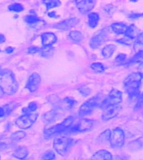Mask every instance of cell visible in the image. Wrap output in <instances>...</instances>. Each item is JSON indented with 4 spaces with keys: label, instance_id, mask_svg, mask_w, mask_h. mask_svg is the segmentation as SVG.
I'll return each mask as SVG.
<instances>
[{
    "label": "cell",
    "instance_id": "1",
    "mask_svg": "<svg viewBox=\"0 0 143 160\" xmlns=\"http://www.w3.org/2000/svg\"><path fill=\"white\" fill-rule=\"evenodd\" d=\"M142 78L143 74L141 72H135L128 75L123 81V87L126 92L131 100H136L137 103L142 96L139 91Z\"/></svg>",
    "mask_w": 143,
    "mask_h": 160
},
{
    "label": "cell",
    "instance_id": "2",
    "mask_svg": "<svg viewBox=\"0 0 143 160\" xmlns=\"http://www.w3.org/2000/svg\"><path fill=\"white\" fill-rule=\"evenodd\" d=\"M18 83L12 71L0 70V89L7 95H14L18 90Z\"/></svg>",
    "mask_w": 143,
    "mask_h": 160
},
{
    "label": "cell",
    "instance_id": "3",
    "mask_svg": "<svg viewBox=\"0 0 143 160\" xmlns=\"http://www.w3.org/2000/svg\"><path fill=\"white\" fill-rule=\"evenodd\" d=\"M102 100L101 96L100 95H96L87 100L81 105L79 109V116L83 117L91 114L95 109L100 107Z\"/></svg>",
    "mask_w": 143,
    "mask_h": 160
},
{
    "label": "cell",
    "instance_id": "4",
    "mask_svg": "<svg viewBox=\"0 0 143 160\" xmlns=\"http://www.w3.org/2000/svg\"><path fill=\"white\" fill-rule=\"evenodd\" d=\"M75 118L73 116H69L64 119L61 123L54 125L49 128H46L44 130L45 137H51L57 133L66 132L69 128L73 125Z\"/></svg>",
    "mask_w": 143,
    "mask_h": 160
},
{
    "label": "cell",
    "instance_id": "5",
    "mask_svg": "<svg viewBox=\"0 0 143 160\" xmlns=\"http://www.w3.org/2000/svg\"><path fill=\"white\" fill-rule=\"evenodd\" d=\"M122 101V92L118 89L114 88L111 91L106 98L102 101L100 108L102 110L112 106L121 105Z\"/></svg>",
    "mask_w": 143,
    "mask_h": 160
},
{
    "label": "cell",
    "instance_id": "6",
    "mask_svg": "<svg viewBox=\"0 0 143 160\" xmlns=\"http://www.w3.org/2000/svg\"><path fill=\"white\" fill-rule=\"evenodd\" d=\"M109 33L110 31L107 28L99 30L90 40V47L92 48H97L100 47L107 41Z\"/></svg>",
    "mask_w": 143,
    "mask_h": 160
},
{
    "label": "cell",
    "instance_id": "7",
    "mask_svg": "<svg viewBox=\"0 0 143 160\" xmlns=\"http://www.w3.org/2000/svg\"><path fill=\"white\" fill-rule=\"evenodd\" d=\"M94 125L95 122L92 119H82L76 124L72 125L67 131H69L72 133L84 132L91 130Z\"/></svg>",
    "mask_w": 143,
    "mask_h": 160
},
{
    "label": "cell",
    "instance_id": "8",
    "mask_svg": "<svg viewBox=\"0 0 143 160\" xmlns=\"http://www.w3.org/2000/svg\"><path fill=\"white\" fill-rule=\"evenodd\" d=\"M38 117L39 114L37 113H30L24 114L19 117L16 120L15 124L19 128L26 130L31 128L33 125V123L36 121Z\"/></svg>",
    "mask_w": 143,
    "mask_h": 160
},
{
    "label": "cell",
    "instance_id": "9",
    "mask_svg": "<svg viewBox=\"0 0 143 160\" xmlns=\"http://www.w3.org/2000/svg\"><path fill=\"white\" fill-rule=\"evenodd\" d=\"M109 142L113 148H121L125 142V133L121 128H116L111 132Z\"/></svg>",
    "mask_w": 143,
    "mask_h": 160
},
{
    "label": "cell",
    "instance_id": "10",
    "mask_svg": "<svg viewBox=\"0 0 143 160\" xmlns=\"http://www.w3.org/2000/svg\"><path fill=\"white\" fill-rule=\"evenodd\" d=\"M71 140L65 137H58L54 140L53 147L58 154L64 156L67 153Z\"/></svg>",
    "mask_w": 143,
    "mask_h": 160
},
{
    "label": "cell",
    "instance_id": "11",
    "mask_svg": "<svg viewBox=\"0 0 143 160\" xmlns=\"http://www.w3.org/2000/svg\"><path fill=\"white\" fill-rule=\"evenodd\" d=\"M79 11L83 14L90 12L95 8L96 1L93 0H79L75 1Z\"/></svg>",
    "mask_w": 143,
    "mask_h": 160
},
{
    "label": "cell",
    "instance_id": "12",
    "mask_svg": "<svg viewBox=\"0 0 143 160\" xmlns=\"http://www.w3.org/2000/svg\"><path fill=\"white\" fill-rule=\"evenodd\" d=\"M42 79L40 75L36 72H33L31 75L27 80L26 87L31 92L36 91L40 86Z\"/></svg>",
    "mask_w": 143,
    "mask_h": 160
},
{
    "label": "cell",
    "instance_id": "13",
    "mask_svg": "<svg viewBox=\"0 0 143 160\" xmlns=\"http://www.w3.org/2000/svg\"><path fill=\"white\" fill-rule=\"evenodd\" d=\"M121 110V105L112 106L105 108L103 110V113L102 115V120L104 121H107L113 118L119 114Z\"/></svg>",
    "mask_w": 143,
    "mask_h": 160
},
{
    "label": "cell",
    "instance_id": "14",
    "mask_svg": "<svg viewBox=\"0 0 143 160\" xmlns=\"http://www.w3.org/2000/svg\"><path fill=\"white\" fill-rule=\"evenodd\" d=\"M79 19L76 18H70L63 20L60 23L56 24L54 27L58 30L67 31L75 27L79 23Z\"/></svg>",
    "mask_w": 143,
    "mask_h": 160
},
{
    "label": "cell",
    "instance_id": "15",
    "mask_svg": "<svg viewBox=\"0 0 143 160\" xmlns=\"http://www.w3.org/2000/svg\"><path fill=\"white\" fill-rule=\"evenodd\" d=\"M62 116V113L58 110H52L42 116V121L46 124H51L56 121Z\"/></svg>",
    "mask_w": 143,
    "mask_h": 160
},
{
    "label": "cell",
    "instance_id": "16",
    "mask_svg": "<svg viewBox=\"0 0 143 160\" xmlns=\"http://www.w3.org/2000/svg\"><path fill=\"white\" fill-rule=\"evenodd\" d=\"M42 44L43 47L52 46L57 42V37L54 33L52 32L43 33L41 36Z\"/></svg>",
    "mask_w": 143,
    "mask_h": 160
},
{
    "label": "cell",
    "instance_id": "17",
    "mask_svg": "<svg viewBox=\"0 0 143 160\" xmlns=\"http://www.w3.org/2000/svg\"><path fill=\"white\" fill-rule=\"evenodd\" d=\"M112 155L106 150H100L93 154L90 160H112Z\"/></svg>",
    "mask_w": 143,
    "mask_h": 160
},
{
    "label": "cell",
    "instance_id": "18",
    "mask_svg": "<svg viewBox=\"0 0 143 160\" xmlns=\"http://www.w3.org/2000/svg\"><path fill=\"white\" fill-rule=\"evenodd\" d=\"M76 104V101L72 97H66L63 98L60 102V108L63 110H70Z\"/></svg>",
    "mask_w": 143,
    "mask_h": 160
},
{
    "label": "cell",
    "instance_id": "19",
    "mask_svg": "<svg viewBox=\"0 0 143 160\" xmlns=\"http://www.w3.org/2000/svg\"><path fill=\"white\" fill-rule=\"evenodd\" d=\"M128 26L125 24L120 22L114 23L111 25V28L114 32L117 35L125 34L126 31L127 29Z\"/></svg>",
    "mask_w": 143,
    "mask_h": 160
},
{
    "label": "cell",
    "instance_id": "20",
    "mask_svg": "<svg viewBox=\"0 0 143 160\" xmlns=\"http://www.w3.org/2000/svg\"><path fill=\"white\" fill-rule=\"evenodd\" d=\"M100 16L97 12H92L88 15V24L91 28H94L97 26Z\"/></svg>",
    "mask_w": 143,
    "mask_h": 160
},
{
    "label": "cell",
    "instance_id": "21",
    "mask_svg": "<svg viewBox=\"0 0 143 160\" xmlns=\"http://www.w3.org/2000/svg\"><path fill=\"white\" fill-rule=\"evenodd\" d=\"M28 154H29L28 149L26 147L21 146V147H19L18 148L15 149L14 152L13 156L19 160H23L27 157Z\"/></svg>",
    "mask_w": 143,
    "mask_h": 160
},
{
    "label": "cell",
    "instance_id": "22",
    "mask_svg": "<svg viewBox=\"0 0 143 160\" xmlns=\"http://www.w3.org/2000/svg\"><path fill=\"white\" fill-rule=\"evenodd\" d=\"M139 34V30L134 24H131L128 26L125 33L126 37L129 39H135Z\"/></svg>",
    "mask_w": 143,
    "mask_h": 160
},
{
    "label": "cell",
    "instance_id": "23",
    "mask_svg": "<svg viewBox=\"0 0 143 160\" xmlns=\"http://www.w3.org/2000/svg\"><path fill=\"white\" fill-rule=\"evenodd\" d=\"M116 49V46L114 44L107 45L102 49V54L106 58H111Z\"/></svg>",
    "mask_w": 143,
    "mask_h": 160
},
{
    "label": "cell",
    "instance_id": "24",
    "mask_svg": "<svg viewBox=\"0 0 143 160\" xmlns=\"http://www.w3.org/2000/svg\"><path fill=\"white\" fill-rule=\"evenodd\" d=\"M24 19L28 24L31 26L36 25L40 22V19L37 17V15L33 13H31L28 15H26L24 17Z\"/></svg>",
    "mask_w": 143,
    "mask_h": 160
},
{
    "label": "cell",
    "instance_id": "25",
    "mask_svg": "<svg viewBox=\"0 0 143 160\" xmlns=\"http://www.w3.org/2000/svg\"><path fill=\"white\" fill-rule=\"evenodd\" d=\"M111 131L110 130L103 131L102 133L100 134L98 138L97 139V142L100 144H105L109 142L110 137H111Z\"/></svg>",
    "mask_w": 143,
    "mask_h": 160
},
{
    "label": "cell",
    "instance_id": "26",
    "mask_svg": "<svg viewBox=\"0 0 143 160\" xmlns=\"http://www.w3.org/2000/svg\"><path fill=\"white\" fill-rule=\"evenodd\" d=\"M39 53L42 57L49 58L53 56L54 53V48L52 47V46L43 47L40 49Z\"/></svg>",
    "mask_w": 143,
    "mask_h": 160
},
{
    "label": "cell",
    "instance_id": "27",
    "mask_svg": "<svg viewBox=\"0 0 143 160\" xmlns=\"http://www.w3.org/2000/svg\"><path fill=\"white\" fill-rule=\"evenodd\" d=\"M69 37L73 42H81L84 39V36L82 33L78 31H72L69 33Z\"/></svg>",
    "mask_w": 143,
    "mask_h": 160
},
{
    "label": "cell",
    "instance_id": "28",
    "mask_svg": "<svg viewBox=\"0 0 143 160\" xmlns=\"http://www.w3.org/2000/svg\"><path fill=\"white\" fill-rule=\"evenodd\" d=\"M26 136V133L22 131H18L12 133L10 137V139L13 142H17L23 139Z\"/></svg>",
    "mask_w": 143,
    "mask_h": 160
},
{
    "label": "cell",
    "instance_id": "29",
    "mask_svg": "<svg viewBox=\"0 0 143 160\" xmlns=\"http://www.w3.org/2000/svg\"><path fill=\"white\" fill-rule=\"evenodd\" d=\"M37 109V104L35 102H31L28 105V106L22 109V112L24 114L32 113Z\"/></svg>",
    "mask_w": 143,
    "mask_h": 160
},
{
    "label": "cell",
    "instance_id": "30",
    "mask_svg": "<svg viewBox=\"0 0 143 160\" xmlns=\"http://www.w3.org/2000/svg\"><path fill=\"white\" fill-rule=\"evenodd\" d=\"M42 2L45 4L47 9H52L54 8H57L61 5V2L58 0H49V1H43Z\"/></svg>",
    "mask_w": 143,
    "mask_h": 160
},
{
    "label": "cell",
    "instance_id": "31",
    "mask_svg": "<svg viewBox=\"0 0 143 160\" xmlns=\"http://www.w3.org/2000/svg\"><path fill=\"white\" fill-rule=\"evenodd\" d=\"M91 68L97 72H102L105 70V68L104 64H102L101 62L93 63L91 65Z\"/></svg>",
    "mask_w": 143,
    "mask_h": 160
},
{
    "label": "cell",
    "instance_id": "32",
    "mask_svg": "<svg viewBox=\"0 0 143 160\" xmlns=\"http://www.w3.org/2000/svg\"><path fill=\"white\" fill-rule=\"evenodd\" d=\"M143 59V51L140 50L137 53L135 54L134 56L130 59V63H137L140 62L142 61Z\"/></svg>",
    "mask_w": 143,
    "mask_h": 160
},
{
    "label": "cell",
    "instance_id": "33",
    "mask_svg": "<svg viewBox=\"0 0 143 160\" xmlns=\"http://www.w3.org/2000/svg\"><path fill=\"white\" fill-rule=\"evenodd\" d=\"M9 9L12 12H22L24 10V7L21 3H14L9 6Z\"/></svg>",
    "mask_w": 143,
    "mask_h": 160
},
{
    "label": "cell",
    "instance_id": "34",
    "mask_svg": "<svg viewBox=\"0 0 143 160\" xmlns=\"http://www.w3.org/2000/svg\"><path fill=\"white\" fill-rule=\"evenodd\" d=\"M56 158V154L52 151H48L46 152L42 157V160H54Z\"/></svg>",
    "mask_w": 143,
    "mask_h": 160
},
{
    "label": "cell",
    "instance_id": "35",
    "mask_svg": "<svg viewBox=\"0 0 143 160\" xmlns=\"http://www.w3.org/2000/svg\"><path fill=\"white\" fill-rule=\"evenodd\" d=\"M127 58V56L125 54L121 53L118 54L114 60V63L116 65H121L123 63L125 62Z\"/></svg>",
    "mask_w": 143,
    "mask_h": 160
},
{
    "label": "cell",
    "instance_id": "36",
    "mask_svg": "<svg viewBox=\"0 0 143 160\" xmlns=\"http://www.w3.org/2000/svg\"><path fill=\"white\" fill-rule=\"evenodd\" d=\"M78 91L81 93V94L83 95L84 96H88V95H90L91 92V89H90V88L87 87H80Z\"/></svg>",
    "mask_w": 143,
    "mask_h": 160
},
{
    "label": "cell",
    "instance_id": "37",
    "mask_svg": "<svg viewBox=\"0 0 143 160\" xmlns=\"http://www.w3.org/2000/svg\"><path fill=\"white\" fill-rule=\"evenodd\" d=\"M11 110H12V109L9 106H6V108L0 107V118L3 117L7 114H9Z\"/></svg>",
    "mask_w": 143,
    "mask_h": 160
},
{
    "label": "cell",
    "instance_id": "38",
    "mask_svg": "<svg viewBox=\"0 0 143 160\" xmlns=\"http://www.w3.org/2000/svg\"><path fill=\"white\" fill-rule=\"evenodd\" d=\"M40 49L39 47H31L28 49V53L30 54L36 53L37 52H39Z\"/></svg>",
    "mask_w": 143,
    "mask_h": 160
},
{
    "label": "cell",
    "instance_id": "39",
    "mask_svg": "<svg viewBox=\"0 0 143 160\" xmlns=\"http://www.w3.org/2000/svg\"><path fill=\"white\" fill-rule=\"evenodd\" d=\"M136 44L137 45H140V46L143 45V33H140V34L138 35L137 38H136Z\"/></svg>",
    "mask_w": 143,
    "mask_h": 160
},
{
    "label": "cell",
    "instance_id": "40",
    "mask_svg": "<svg viewBox=\"0 0 143 160\" xmlns=\"http://www.w3.org/2000/svg\"><path fill=\"white\" fill-rule=\"evenodd\" d=\"M140 17H142V14H130L129 17L131 18V19H136V18Z\"/></svg>",
    "mask_w": 143,
    "mask_h": 160
},
{
    "label": "cell",
    "instance_id": "41",
    "mask_svg": "<svg viewBox=\"0 0 143 160\" xmlns=\"http://www.w3.org/2000/svg\"><path fill=\"white\" fill-rule=\"evenodd\" d=\"M14 48L12 47H8L5 49V52L6 53L10 54L13 52V51H14Z\"/></svg>",
    "mask_w": 143,
    "mask_h": 160
},
{
    "label": "cell",
    "instance_id": "42",
    "mask_svg": "<svg viewBox=\"0 0 143 160\" xmlns=\"http://www.w3.org/2000/svg\"><path fill=\"white\" fill-rule=\"evenodd\" d=\"M48 16L51 18H56L57 17V14L55 12H51L48 13Z\"/></svg>",
    "mask_w": 143,
    "mask_h": 160
},
{
    "label": "cell",
    "instance_id": "43",
    "mask_svg": "<svg viewBox=\"0 0 143 160\" xmlns=\"http://www.w3.org/2000/svg\"><path fill=\"white\" fill-rule=\"evenodd\" d=\"M5 40H6V38H5V36L0 33V44L3 43V42H5Z\"/></svg>",
    "mask_w": 143,
    "mask_h": 160
},
{
    "label": "cell",
    "instance_id": "44",
    "mask_svg": "<svg viewBox=\"0 0 143 160\" xmlns=\"http://www.w3.org/2000/svg\"><path fill=\"white\" fill-rule=\"evenodd\" d=\"M0 158H1V157H0Z\"/></svg>",
    "mask_w": 143,
    "mask_h": 160
}]
</instances>
